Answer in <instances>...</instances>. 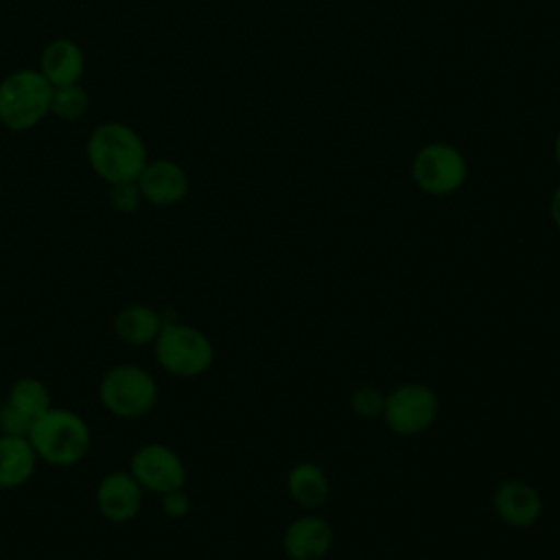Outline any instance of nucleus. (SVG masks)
Here are the masks:
<instances>
[{
	"label": "nucleus",
	"mask_w": 560,
	"mask_h": 560,
	"mask_svg": "<svg viewBox=\"0 0 560 560\" xmlns=\"http://www.w3.org/2000/svg\"><path fill=\"white\" fill-rule=\"evenodd\" d=\"M26 438L39 459L59 468L79 464L92 444L88 422L77 411L63 407H50L35 418Z\"/></svg>",
	"instance_id": "f03ea898"
},
{
	"label": "nucleus",
	"mask_w": 560,
	"mask_h": 560,
	"mask_svg": "<svg viewBox=\"0 0 560 560\" xmlns=\"http://www.w3.org/2000/svg\"><path fill=\"white\" fill-rule=\"evenodd\" d=\"M90 107V96L79 83L57 85L50 94V114L61 120H77Z\"/></svg>",
	"instance_id": "a211bd4d"
},
{
	"label": "nucleus",
	"mask_w": 560,
	"mask_h": 560,
	"mask_svg": "<svg viewBox=\"0 0 560 560\" xmlns=\"http://www.w3.org/2000/svg\"><path fill=\"white\" fill-rule=\"evenodd\" d=\"M88 162L107 184L136 182L147 164V147L131 127L103 122L88 138Z\"/></svg>",
	"instance_id": "f257e3e1"
},
{
	"label": "nucleus",
	"mask_w": 560,
	"mask_h": 560,
	"mask_svg": "<svg viewBox=\"0 0 560 560\" xmlns=\"http://www.w3.org/2000/svg\"><path fill=\"white\" fill-rule=\"evenodd\" d=\"M350 405H352V411L359 413V416H365V418H374V416H381L383 413V407H385V396L374 389V387H359L352 398H350Z\"/></svg>",
	"instance_id": "aec40b11"
},
{
	"label": "nucleus",
	"mask_w": 560,
	"mask_h": 560,
	"mask_svg": "<svg viewBox=\"0 0 560 560\" xmlns=\"http://www.w3.org/2000/svg\"><path fill=\"white\" fill-rule=\"evenodd\" d=\"M136 182L142 192V199L153 206H175L188 192L186 171L177 162L166 158L151 162L147 160Z\"/></svg>",
	"instance_id": "9d476101"
},
{
	"label": "nucleus",
	"mask_w": 560,
	"mask_h": 560,
	"mask_svg": "<svg viewBox=\"0 0 560 560\" xmlns=\"http://www.w3.org/2000/svg\"><path fill=\"white\" fill-rule=\"evenodd\" d=\"M411 175L424 192L451 195L466 179V162L451 144L433 142L416 153Z\"/></svg>",
	"instance_id": "0eeeda50"
},
{
	"label": "nucleus",
	"mask_w": 560,
	"mask_h": 560,
	"mask_svg": "<svg viewBox=\"0 0 560 560\" xmlns=\"http://www.w3.org/2000/svg\"><path fill=\"white\" fill-rule=\"evenodd\" d=\"M551 219L560 228V186L556 188V192L551 197Z\"/></svg>",
	"instance_id": "5701e85b"
},
{
	"label": "nucleus",
	"mask_w": 560,
	"mask_h": 560,
	"mask_svg": "<svg viewBox=\"0 0 560 560\" xmlns=\"http://www.w3.org/2000/svg\"><path fill=\"white\" fill-rule=\"evenodd\" d=\"M144 490L131 472L114 470L96 486V508L112 523L133 521L142 508Z\"/></svg>",
	"instance_id": "1a4fd4ad"
},
{
	"label": "nucleus",
	"mask_w": 560,
	"mask_h": 560,
	"mask_svg": "<svg viewBox=\"0 0 560 560\" xmlns=\"http://www.w3.org/2000/svg\"><path fill=\"white\" fill-rule=\"evenodd\" d=\"M7 402L13 405L24 416H28L33 422H35V418H39L42 413H46L52 407V398H50L48 387L35 376L18 378L9 389Z\"/></svg>",
	"instance_id": "f3484780"
},
{
	"label": "nucleus",
	"mask_w": 560,
	"mask_h": 560,
	"mask_svg": "<svg viewBox=\"0 0 560 560\" xmlns=\"http://www.w3.org/2000/svg\"><path fill=\"white\" fill-rule=\"evenodd\" d=\"M37 459L26 435L0 433V490L24 486L37 468Z\"/></svg>",
	"instance_id": "4468645a"
},
{
	"label": "nucleus",
	"mask_w": 560,
	"mask_h": 560,
	"mask_svg": "<svg viewBox=\"0 0 560 560\" xmlns=\"http://www.w3.org/2000/svg\"><path fill=\"white\" fill-rule=\"evenodd\" d=\"M556 160H558V164H560V133H558V138H556Z\"/></svg>",
	"instance_id": "b1692460"
},
{
	"label": "nucleus",
	"mask_w": 560,
	"mask_h": 560,
	"mask_svg": "<svg viewBox=\"0 0 560 560\" xmlns=\"http://www.w3.org/2000/svg\"><path fill=\"white\" fill-rule=\"evenodd\" d=\"M287 490L302 508H319L328 499V479L317 464L300 462L289 470Z\"/></svg>",
	"instance_id": "dca6fc26"
},
{
	"label": "nucleus",
	"mask_w": 560,
	"mask_h": 560,
	"mask_svg": "<svg viewBox=\"0 0 560 560\" xmlns=\"http://www.w3.org/2000/svg\"><path fill=\"white\" fill-rule=\"evenodd\" d=\"M158 383L149 370L136 363L109 368L98 383L101 405L116 418L136 420L158 405Z\"/></svg>",
	"instance_id": "20e7f679"
},
{
	"label": "nucleus",
	"mask_w": 560,
	"mask_h": 560,
	"mask_svg": "<svg viewBox=\"0 0 560 560\" xmlns=\"http://www.w3.org/2000/svg\"><path fill=\"white\" fill-rule=\"evenodd\" d=\"M164 326V317L149 304H129L118 311L114 330L120 341L129 346H149L158 339Z\"/></svg>",
	"instance_id": "2eb2a0df"
},
{
	"label": "nucleus",
	"mask_w": 560,
	"mask_h": 560,
	"mask_svg": "<svg viewBox=\"0 0 560 560\" xmlns=\"http://www.w3.org/2000/svg\"><path fill=\"white\" fill-rule=\"evenodd\" d=\"M494 514L512 527H529L538 521L542 501L534 486L521 479H505L492 494Z\"/></svg>",
	"instance_id": "9b49d317"
},
{
	"label": "nucleus",
	"mask_w": 560,
	"mask_h": 560,
	"mask_svg": "<svg viewBox=\"0 0 560 560\" xmlns=\"http://www.w3.org/2000/svg\"><path fill=\"white\" fill-rule=\"evenodd\" d=\"M330 545H332V529L324 518H319L315 514L295 518L287 527L284 538H282L284 553L291 560L324 558L330 551Z\"/></svg>",
	"instance_id": "f8f14e48"
},
{
	"label": "nucleus",
	"mask_w": 560,
	"mask_h": 560,
	"mask_svg": "<svg viewBox=\"0 0 560 560\" xmlns=\"http://www.w3.org/2000/svg\"><path fill=\"white\" fill-rule=\"evenodd\" d=\"M438 396L429 385L405 383L385 396V424L398 435H418L438 418Z\"/></svg>",
	"instance_id": "423d86ee"
},
{
	"label": "nucleus",
	"mask_w": 560,
	"mask_h": 560,
	"mask_svg": "<svg viewBox=\"0 0 560 560\" xmlns=\"http://www.w3.org/2000/svg\"><path fill=\"white\" fill-rule=\"evenodd\" d=\"M129 472L149 492H171L184 488L186 466L182 457L166 444L149 442L133 451L129 462Z\"/></svg>",
	"instance_id": "6e6552de"
},
{
	"label": "nucleus",
	"mask_w": 560,
	"mask_h": 560,
	"mask_svg": "<svg viewBox=\"0 0 560 560\" xmlns=\"http://www.w3.org/2000/svg\"><path fill=\"white\" fill-rule=\"evenodd\" d=\"M142 201V192L138 188V182H118L109 184V203L116 212H133Z\"/></svg>",
	"instance_id": "6ab92c4d"
},
{
	"label": "nucleus",
	"mask_w": 560,
	"mask_h": 560,
	"mask_svg": "<svg viewBox=\"0 0 560 560\" xmlns=\"http://www.w3.org/2000/svg\"><path fill=\"white\" fill-rule=\"evenodd\" d=\"M52 85L39 70L22 68L0 81V122L11 131H26L50 114Z\"/></svg>",
	"instance_id": "7ed1b4c3"
},
{
	"label": "nucleus",
	"mask_w": 560,
	"mask_h": 560,
	"mask_svg": "<svg viewBox=\"0 0 560 560\" xmlns=\"http://www.w3.org/2000/svg\"><path fill=\"white\" fill-rule=\"evenodd\" d=\"M158 363L173 376L192 378L214 361V346L206 332L179 322H164L153 341Z\"/></svg>",
	"instance_id": "39448f33"
},
{
	"label": "nucleus",
	"mask_w": 560,
	"mask_h": 560,
	"mask_svg": "<svg viewBox=\"0 0 560 560\" xmlns=\"http://www.w3.org/2000/svg\"><path fill=\"white\" fill-rule=\"evenodd\" d=\"M33 420L18 411L7 400L0 405V433L4 435H28Z\"/></svg>",
	"instance_id": "412c9836"
},
{
	"label": "nucleus",
	"mask_w": 560,
	"mask_h": 560,
	"mask_svg": "<svg viewBox=\"0 0 560 560\" xmlns=\"http://www.w3.org/2000/svg\"><path fill=\"white\" fill-rule=\"evenodd\" d=\"M83 70H85L83 50L72 39H66V37L52 39L42 52L39 72L52 88L79 83V79L83 77Z\"/></svg>",
	"instance_id": "ddd939ff"
},
{
	"label": "nucleus",
	"mask_w": 560,
	"mask_h": 560,
	"mask_svg": "<svg viewBox=\"0 0 560 560\" xmlns=\"http://www.w3.org/2000/svg\"><path fill=\"white\" fill-rule=\"evenodd\" d=\"M162 510L168 518H184L190 512V499L184 488L162 494Z\"/></svg>",
	"instance_id": "4be33fe9"
}]
</instances>
